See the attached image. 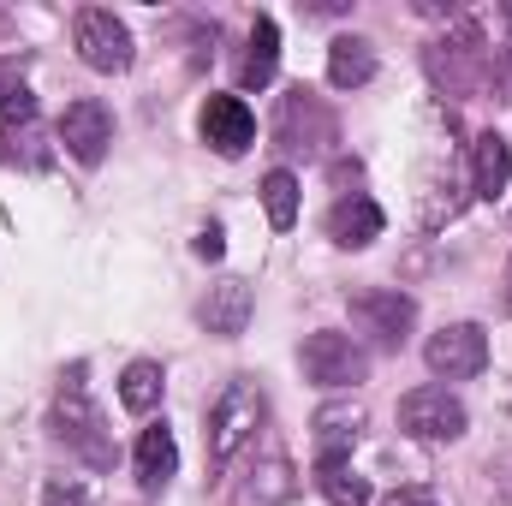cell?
I'll return each mask as SVG.
<instances>
[{"label": "cell", "mask_w": 512, "mask_h": 506, "mask_svg": "<svg viewBox=\"0 0 512 506\" xmlns=\"http://www.w3.org/2000/svg\"><path fill=\"white\" fill-rule=\"evenodd\" d=\"M48 429H54V441H66L90 471H108V465H114V435H108L102 405H96V399H90V387H84V364H72V370L60 376V393H54V417H48Z\"/></svg>", "instance_id": "cell-1"}, {"label": "cell", "mask_w": 512, "mask_h": 506, "mask_svg": "<svg viewBox=\"0 0 512 506\" xmlns=\"http://www.w3.org/2000/svg\"><path fill=\"white\" fill-rule=\"evenodd\" d=\"M262 417H268V399H262V387L251 376L221 387V399L209 405V423H203V447H209V465L215 471H227L239 459V447H251Z\"/></svg>", "instance_id": "cell-2"}, {"label": "cell", "mask_w": 512, "mask_h": 506, "mask_svg": "<svg viewBox=\"0 0 512 506\" xmlns=\"http://www.w3.org/2000/svg\"><path fill=\"white\" fill-rule=\"evenodd\" d=\"M489 60H495V54L483 48V30H477L471 18H459V30L429 48V72H435V84H441L447 96H471V90L489 78Z\"/></svg>", "instance_id": "cell-3"}, {"label": "cell", "mask_w": 512, "mask_h": 506, "mask_svg": "<svg viewBox=\"0 0 512 506\" xmlns=\"http://www.w3.org/2000/svg\"><path fill=\"white\" fill-rule=\"evenodd\" d=\"M298 364H304V376L316 387H358V381H370V352L352 334H340V328H316L298 346Z\"/></svg>", "instance_id": "cell-4"}, {"label": "cell", "mask_w": 512, "mask_h": 506, "mask_svg": "<svg viewBox=\"0 0 512 506\" xmlns=\"http://www.w3.org/2000/svg\"><path fill=\"white\" fill-rule=\"evenodd\" d=\"M346 310H352L358 334H370L376 346H405V334L417 322V298L399 292V286H358L346 298Z\"/></svg>", "instance_id": "cell-5"}, {"label": "cell", "mask_w": 512, "mask_h": 506, "mask_svg": "<svg viewBox=\"0 0 512 506\" xmlns=\"http://www.w3.org/2000/svg\"><path fill=\"white\" fill-rule=\"evenodd\" d=\"M72 42H78V60L90 72H102V78H114V72L131 66V30H126V18H114L108 6H84L72 18Z\"/></svg>", "instance_id": "cell-6"}, {"label": "cell", "mask_w": 512, "mask_h": 506, "mask_svg": "<svg viewBox=\"0 0 512 506\" xmlns=\"http://www.w3.org/2000/svg\"><path fill=\"white\" fill-rule=\"evenodd\" d=\"M274 143L286 155H322L334 143V114L322 108V96H310L304 84L280 96V114H274Z\"/></svg>", "instance_id": "cell-7"}, {"label": "cell", "mask_w": 512, "mask_h": 506, "mask_svg": "<svg viewBox=\"0 0 512 506\" xmlns=\"http://www.w3.org/2000/svg\"><path fill=\"white\" fill-rule=\"evenodd\" d=\"M399 429L411 441H459L471 429V417H465V405L447 387H411L399 399Z\"/></svg>", "instance_id": "cell-8"}, {"label": "cell", "mask_w": 512, "mask_h": 506, "mask_svg": "<svg viewBox=\"0 0 512 506\" xmlns=\"http://www.w3.org/2000/svg\"><path fill=\"white\" fill-rule=\"evenodd\" d=\"M423 364H429L441 381H471V376H483V364H489V334H483L477 322H453V328L429 334V346H423Z\"/></svg>", "instance_id": "cell-9"}, {"label": "cell", "mask_w": 512, "mask_h": 506, "mask_svg": "<svg viewBox=\"0 0 512 506\" xmlns=\"http://www.w3.org/2000/svg\"><path fill=\"white\" fill-rule=\"evenodd\" d=\"M54 137H60V149L72 155V161H84V167H96L102 155H108V143H114V114L102 108V102H72L66 114H60V126H54Z\"/></svg>", "instance_id": "cell-10"}, {"label": "cell", "mask_w": 512, "mask_h": 506, "mask_svg": "<svg viewBox=\"0 0 512 506\" xmlns=\"http://www.w3.org/2000/svg\"><path fill=\"white\" fill-rule=\"evenodd\" d=\"M197 131H203V143H209L215 155L239 161V155L256 143V114L245 108V96H209V102H203V120H197Z\"/></svg>", "instance_id": "cell-11"}, {"label": "cell", "mask_w": 512, "mask_h": 506, "mask_svg": "<svg viewBox=\"0 0 512 506\" xmlns=\"http://www.w3.org/2000/svg\"><path fill=\"white\" fill-rule=\"evenodd\" d=\"M251 310H256L251 280H239V274H221V280L203 292V304H197V322H203L209 334H221V340H239V334L251 328Z\"/></svg>", "instance_id": "cell-12"}, {"label": "cell", "mask_w": 512, "mask_h": 506, "mask_svg": "<svg viewBox=\"0 0 512 506\" xmlns=\"http://www.w3.org/2000/svg\"><path fill=\"white\" fill-rule=\"evenodd\" d=\"M310 429H316V465H352V447L364 435V405L358 399H328L310 417Z\"/></svg>", "instance_id": "cell-13"}, {"label": "cell", "mask_w": 512, "mask_h": 506, "mask_svg": "<svg viewBox=\"0 0 512 506\" xmlns=\"http://www.w3.org/2000/svg\"><path fill=\"white\" fill-rule=\"evenodd\" d=\"M387 227L382 203L376 197H364V191H352V197H340L334 209H328V221H322V233H328V245H340V251H364V245H376Z\"/></svg>", "instance_id": "cell-14"}, {"label": "cell", "mask_w": 512, "mask_h": 506, "mask_svg": "<svg viewBox=\"0 0 512 506\" xmlns=\"http://www.w3.org/2000/svg\"><path fill=\"white\" fill-rule=\"evenodd\" d=\"M131 465H137V489H143V495H161V489L173 483V471H179V441H173V429H167V423H149V429L137 435Z\"/></svg>", "instance_id": "cell-15"}, {"label": "cell", "mask_w": 512, "mask_h": 506, "mask_svg": "<svg viewBox=\"0 0 512 506\" xmlns=\"http://www.w3.org/2000/svg\"><path fill=\"white\" fill-rule=\"evenodd\" d=\"M507 179H512V143L501 131H483V137L471 143V191L495 203V197L507 191Z\"/></svg>", "instance_id": "cell-16"}, {"label": "cell", "mask_w": 512, "mask_h": 506, "mask_svg": "<svg viewBox=\"0 0 512 506\" xmlns=\"http://www.w3.org/2000/svg\"><path fill=\"white\" fill-rule=\"evenodd\" d=\"M376 78V48L364 36H334L328 42V84L334 90H364Z\"/></svg>", "instance_id": "cell-17"}, {"label": "cell", "mask_w": 512, "mask_h": 506, "mask_svg": "<svg viewBox=\"0 0 512 506\" xmlns=\"http://www.w3.org/2000/svg\"><path fill=\"white\" fill-rule=\"evenodd\" d=\"M280 72V24L274 18H256L251 24V54H245V90H268Z\"/></svg>", "instance_id": "cell-18"}, {"label": "cell", "mask_w": 512, "mask_h": 506, "mask_svg": "<svg viewBox=\"0 0 512 506\" xmlns=\"http://www.w3.org/2000/svg\"><path fill=\"white\" fill-rule=\"evenodd\" d=\"M292 501V465L274 453V459H262V471H251V483H239V495L233 506H286Z\"/></svg>", "instance_id": "cell-19"}, {"label": "cell", "mask_w": 512, "mask_h": 506, "mask_svg": "<svg viewBox=\"0 0 512 506\" xmlns=\"http://www.w3.org/2000/svg\"><path fill=\"white\" fill-rule=\"evenodd\" d=\"M161 387H167L161 364L137 358V364H126V376H120V405H126L131 417H149V411L161 405Z\"/></svg>", "instance_id": "cell-20"}, {"label": "cell", "mask_w": 512, "mask_h": 506, "mask_svg": "<svg viewBox=\"0 0 512 506\" xmlns=\"http://www.w3.org/2000/svg\"><path fill=\"white\" fill-rule=\"evenodd\" d=\"M262 209H268V227H274V233H286V227L298 221V179H292L286 167H274V173L262 179Z\"/></svg>", "instance_id": "cell-21"}, {"label": "cell", "mask_w": 512, "mask_h": 506, "mask_svg": "<svg viewBox=\"0 0 512 506\" xmlns=\"http://www.w3.org/2000/svg\"><path fill=\"white\" fill-rule=\"evenodd\" d=\"M316 483H322V495H328L334 506H370L376 501L370 477H358L352 465H316Z\"/></svg>", "instance_id": "cell-22"}, {"label": "cell", "mask_w": 512, "mask_h": 506, "mask_svg": "<svg viewBox=\"0 0 512 506\" xmlns=\"http://www.w3.org/2000/svg\"><path fill=\"white\" fill-rule=\"evenodd\" d=\"M42 506H96V495H90V483H84V477H48Z\"/></svg>", "instance_id": "cell-23"}, {"label": "cell", "mask_w": 512, "mask_h": 506, "mask_svg": "<svg viewBox=\"0 0 512 506\" xmlns=\"http://www.w3.org/2000/svg\"><path fill=\"white\" fill-rule=\"evenodd\" d=\"M191 251L203 256V262H221V251H227V233H221V227H215V221H209V227H203V233H197V245H191Z\"/></svg>", "instance_id": "cell-24"}, {"label": "cell", "mask_w": 512, "mask_h": 506, "mask_svg": "<svg viewBox=\"0 0 512 506\" xmlns=\"http://www.w3.org/2000/svg\"><path fill=\"white\" fill-rule=\"evenodd\" d=\"M489 477H495V501H501V506H512V453H507V459H495V465H489Z\"/></svg>", "instance_id": "cell-25"}, {"label": "cell", "mask_w": 512, "mask_h": 506, "mask_svg": "<svg viewBox=\"0 0 512 506\" xmlns=\"http://www.w3.org/2000/svg\"><path fill=\"white\" fill-rule=\"evenodd\" d=\"M489 78L501 84V96H507V102H512V48H507V54H501V60H489Z\"/></svg>", "instance_id": "cell-26"}, {"label": "cell", "mask_w": 512, "mask_h": 506, "mask_svg": "<svg viewBox=\"0 0 512 506\" xmlns=\"http://www.w3.org/2000/svg\"><path fill=\"white\" fill-rule=\"evenodd\" d=\"M382 506H435V495H429V489H393Z\"/></svg>", "instance_id": "cell-27"}, {"label": "cell", "mask_w": 512, "mask_h": 506, "mask_svg": "<svg viewBox=\"0 0 512 506\" xmlns=\"http://www.w3.org/2000/svg\"><path fill=\"white\" fill-rule=\"evenodd\" d=\"M507 310H512V268H507Z\"/></svg>", "instance_id": "cell-28"}, {"label": "cell", "mask_w": 512, "mask_h": 506, "mask_svg": "<svg viewBox=\"0 0 512 506\" xmlns=\"http://www.w3.org/2000/svg\"><path fill=\"white\" fill-rule=\"evenodd\" d=\"M501 18H507V24H512V0H507V6H501Z\"/></svg>", "instance_id": "cell-29"}]
</instances>
